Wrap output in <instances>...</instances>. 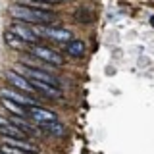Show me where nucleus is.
Returning <instances> with one entry per match:
<instances>
[{
	"label": "nucleus",
	"mask_w": 154,
	"mask_h": 154,
	"mask_svg": "<svg viewBox=\"0 0 154 154\" xmlns=\"http://www.w3.org/2000/svg\"><path fill=\"white\" fill-rule=\"evenodd\" d=\"M42 133L52 135V137H62L66 135V125L60 122V119H54V122H45V123H38L37 125Z\"/></svg>",
	"instance_id": "9d476101"
},
{
	"label": "nucleus",
	"mask_w": 154,
	"mask_h": 154,
	"mask_svg": "<svg viewBox=\"0 0 154 154\" xmlns=\"http://www.w3.org/2000/svg\"><path fill=\"white\" fill-rule=\"evenodd\" d=\"M6 123H10V119H6L4 116H0V127H4Z\"/></svg>",
	"instance_id": "f3484780"
},
{
	"label": "nucleus",
	"mask_w": 154,
	"mask_h": 154,
	"mask_svg": "<svg viewBox=\"0 0 154 154\" xmlns=\"http://www.w3.org/2000/svg\"><path fill=\"white\" fill-rule=\"evenodd\" d=\"M27 118H31L38 125V123H45V122H54V119H58V114L54 110H48L41 104H35L31 108H27Z\"/></svg>",
	"instance_id": "6e6552de"
},
{
	"label": "nucleus",
	"mask_w": 154,
	"mask_h": 154,
	"mask_svg": "<svg viewBox=\"0 0 154 154\" xmlns=\"http://www.w3.org/2000/svg\"><path fill=\"white\" fill-rule=\"evenodd\" d=\"M8 12L16 21L25 23V25H50L56 17L54 10H37V8L19 6V4H12Z\"/></svg>",
	"instance_id": "f257e3e1"
},
{
	"label": "nucleus",
	"mask_w": 154,
	"mask_h": 154,
	"mask_svg": "<svg viewBox=\"0 0 154 154\" xmlns=\"http://www.w3.org/2000/svg\"><path fill=\"white\" fill-rule=\"evenodd\" d=\"M73 17H75V21L91 23V21H93V12H91L89 8H77L73 12Z\"/></svg>",
	"instance_id": "2eb2a0df"
},
{
	"label": "nucleus",
	"mask_w": 154,
	"mask_h": 154,
	"mask_svg": "<svg viewBox=\"0 0 154 154\" xmlns=\"http://www.w3.org/2000/svg\"><path fill=\"white\" fill-rule=\"evenodd\" d=\"M6 81H8L10 87H14V89H17V91H23V93H27V94H35L37 93V91L33 89V85L29 83L27 77L17 73L16 69H8L6 71Z\"/></svg>",
	"instance_id": "0eeeda50"
},
{
	"label": "nucleus",
	"mask_w": 154,
	"mask_h": 154,
	"mask_svg": "<svg viewBox=\"0 0 154 154\" xmlns=\"http://www.w3.org/2000/svg\"><path fill=\"white\" fill-rule=\"evenodd\" d=\"M2 143L10 144V146H16V148H21V150L31 152V154H41L38 146H35L33 143H27L25 139H12V137H4V141H2Z\"/></svg>",
	"instance_id": "ddd939ff"
},
{
	"label": "nucleus",
	"mask_w": 154,
	"mask_h": 154,
	"mask_svg": "<svg viewBox=\"0 0 154 154\" xmlns=\"http://www.w3.org/2000/svg\"><path fill=\"white\" fill-rule=\"evenodd\" d=\"M35 31L38 33L41 37H46V38H52L56 42H62V45H67L69 41H73V33L66 27H50V25H33Z\"/></svg>",
	"instance_id": "f03ea898"
},
{
	"label": "nucleus",
	"mask_w": 154,
	"mask_h": 154,
	"mask_svg": "<svg viewBox=\"0 0 154 154\" xmlns=\"http://www.w3.org/2000/svg\"><path fill=\"white\" fill-rule=\"evenodd\" d=\"M21 71H23V77H27V79H37V81H42V83H50V85L60 87V79H58L56 73L37 69V67H27V66H21Z\"/></svg>",
	"instance_id": "423d86ee"
},
{
	"label": "nucleus",
	"mask_w": 154,
	"mask_h": 154,
	"mask_svg": "<svg viewBox=\"0 0 154 154\" xmlns=\"http://www.w3.org/2000/svg\"><path fill=\"white\" fill-rule=\"evenodd\" d=\"M0 96H2V98H8V100H14V102H17V104L25 106V108L38 104L37 100L33 98V94H27V93H23V91L14 89V87H4V89L0 91Z\"/></svg>",
	"instance_id": "39448f33"
},
{
	"label": "nucleus",
	"mask_w": 154,
	"mask_h": 154,
	"mask_svg": "<svg viewBox=\"0 0 154 154\" xmlns=\"http://www.w3.org/2000/svg\"><path fill=\"white\" fill-rule=\"evenodd\" d=\"M66 52L69 54L71 58H75V60H81V58H85L87 54V46L83 41H79V38H73V41H69L67 45H64Z\"/></svg>",
	"instance_id": "f8f14e48"
},
{
	"label": "nucleus",
	"mask_w": 154,
	"mask_h": 154,
	"mask_svg": "<svg viewBox=\"0 0 154 154\" xmlns=\"http://www.w3.org/2000/svg\"><path fill=\"white\" fill-rule=\"evenodd\" d=\"M0 154H31V152H25L21 148H16V146H10V144L2 143L0 144Z\"/></svg>",
	"instance_id": "dca6fc26"
},
{
	"label": "nucleus",
	"mask_w": 154,
	"mask_h": 154,
	"mask_svg": "<svg viewBox=\"0 0 154 154\" xmlns=\"http://www.w3.org/2000/svg\"><path fill=\"white\" fill-rule=\"evenodd\" d=\"M0 100H2V106L8 110L12 116H17V118H27V108L17 102H14V100H8V98H2L0 96Z\"/></svg>",
	"instance_id": "4468645a"
},
{
	"label": "nucleus",
	"mask_w": 154,
	"mask_h": 154,
	"mask_svg": "<svg viewBox=\"0 0 154 154\" xmlns=\"http://www.w3.org/2000/svg\"><path fill=\"white\" fill-rule=\"evenodd\" d=\"M29 83L33 85V89L37 93L45 94L46 98H62V89L56 85H50V83H42V81H37V79H29Z\"/></svg>",
	"instance_id": "1a4fd4ad"
},
{
	"label": "nucleus",
	"mask_w": 154,
	"mask_h": 154,
	"mask_svg": "<svg viewBox=\"0 0 154 154\" xmlns=\"http://www.w3.org/2000/svg\"><path fill=\"white\" fill-rule=\"evenodd\" d=\"M8 29H10L12 33H16L19 38H23L25 42H29L31 46H33V45H41V35L35 31V27H33V25H25V23L14 21Z\"/></svg>",
	"instance_id": "20e7f679"
},
{
	"label": "nucleus",
	"mask_w": 154,
	"mask_h": 154,
	"mask_svg": "<svg viewBox=\"0 0 154 154\" xmlns=\"http://www.w3.org/2000/svg\"><path fill=\"white\" fill-rule=\"evenodd\" d=\"M150 25H152V27H154V16H152V17H150Z\"/></svg>",
	"instance_id": "a211bd4d"
},
{
	"label": "nucleus",
	"mask_w": 154,
	"mask_h": 154,
	"mask_svg": "<svg viewBox=\"0 0 154 154\" xmlns=\"http://www.w3.org/2000/svg\"><path fill=\"white\" fill-rule=\"evenodd\" d=\"M4 42H6V46L14 48V50H29V48H31L29 42H25L23 38H19L16 33H12L10 29L4 31Z\"/></svg>",
	"instance_id": "9b49d317"
},
{
	"label": "nucleus",
	"mask_w": 154,
	"mask_h": 154,
	"mask_svg": "<svg viewBox=\"0 0 154 154\" xmlns=\"http://www.w3.org/2000/svg\"><path fill=\"white\" fill-rule=\"evenodd\" d=\"M29 52H31L33 56H37V58H41V60L48 62V64L56 66V67H60V66L66 64L64 56H62L60 52H56L54 48H50V46H45V45H33L31 48H29Z\"/></svg>",
	"instance_id": "7ed1b4c3"
}]
</instances>
